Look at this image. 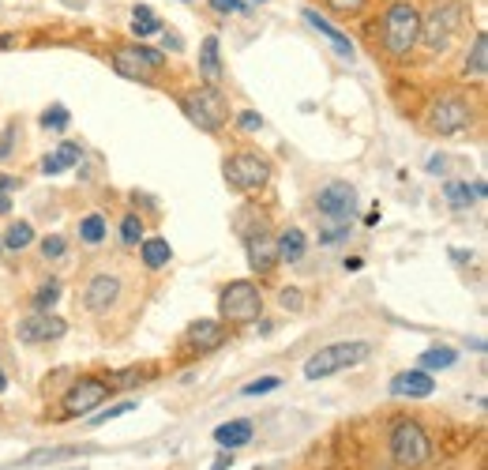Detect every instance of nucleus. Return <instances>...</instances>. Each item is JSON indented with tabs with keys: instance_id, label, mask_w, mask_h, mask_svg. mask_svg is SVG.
<instances>
[{
	"instance_id": "obj_1",
	"label": "nucleus",
	"mask_w": 488,
	"mask_h": 470,
	"mask_svg": "<svg viewBox=\"0 0 488 470\" xmlns=\"http://www.w3.org/2000/svg\"><path fill=\"white\" fill-rule=\"evenodd\" d=\"M372 358V346L365 339H349V342H330L323 350H316L304 361V377L308 380H327L335 373H346V369H357Z\"/></svg>"
},
{
	"instance_id": "obj_22",
	"label": "nucleus",
	"mask_w": 488,
	"mask_h": 470,
	"mask_svg": "<svg viewBox=\"0 0 488 470\" xmlns=\"http://www.w3.org/2000/svg\"><path fill=\"white\" fill-rule=\"evenodd\" d=\"M139 256H143V264L154 271V267H166V264H169L173 249H169L166 237H143V241H139Z\"/></svg>"
},
{
	"instance_id": "obj_21",
	"label": "nucleus",
	"mask_w": 488,
	"mask_h": 470,
	"mask_svg": "<svg viewBox=\"0 0 488 470\" xmlns=\"http://www.w3.org/2000/svg\"><path fill=\"white\" fill-rule=\"evenodd\" d=\"M455 361H458L455 346H432V350H425L417 358V369H425V373H444V369H451Z\"/></svg>"
},
{
	"instance_id": "obj_12",
	"label": "nucleus",
	"mask_w": 488,
	"mask_h": 470,
	"mask_svg": "<svg viewBox=\"0 0 488 470\" xmlns=\"http://www.w3.org/2000/svg\"><path fill=\"white\" fill-rule=\"evenodd\" d=\"M120 302V279L113 275V271H101V275H94L83 290V309L101 316V312H110L113 305Z\"/></svg>"
},
{
	"instance_id": "obj_6",
	"label": "nucleus",
	"mask_w": 488,
	"mask_h": 470,
	"mask_svg": "<svg viewBox=\"0 0 488 470\" xmlns=\"http://www.w3.org/2000/svg\"><path fill=\"white\" fill-rule=\"evenodd\" d=\"M222 177L229 181V188H237V192L252 196V192L267 188V181H271V166H267V158H260V155L241 151V155H234V158H225Z\"/></svg>"
},
{
	"instance_id": "obj_40",
	"label": "nucleus",
	"mask_w": 488,
	"mask_h": 470,
	"mask_svg": "<svg viewBox=\"0 0 488 470\" xmlns=\"http://www.w3.org/2000/svg\"><path fill=\"white\" fill-rule=\"evenodd\" d=\"M19 188V177H8V173H0V192H12Z\"/></svg>"
},
{
	"instance_id": "obj_23",
	"label": "nucleus",
	"mask_w": 488,
	"mask_h": 470,
	"mask_svg": "<svg viewBox=\"0 0 488 470\" xmlns=\"http://www.w3.org/2000/svg\"><path fill=\"white\" fill-rule=\"evenodd\" d=\"M215 440L222 444V448H241V444H248L252 440V422H225V426H218L215 429Z\"/></svg>"
},
{
	"instance_id": "obj_27",
	"label": "nucleus",
	"mask_w": 488,
	"mask_h": 470,
	"mask_svg": "<svg viewBox=\"0 0 488 470\" xmlns=\"http://www.w3.org/2000/svg\"><path fill=\"white\" fill-rule=\"evenodd\" d=\"M0 241H5V249L23 253V249H27V245L34 241V226H31V222H12V230L0 237Z\"/></svg>"
},
{
	"instance_id": "obj_3",
	"label": "nucleus",
	"mask_w": 488,
	"mask_h": 470,
	"mask_svg": "<svg viewBox=\"0 0 488 470\" xmlns=\"http://www.w3.org/2000/svg\"><path fill=\"white\" fill-rule=\"evenodd\" d=\"M181 110H185V117L192 120V125L203 129V132H218L229 120V102H225V94L218 91V83H203V87L188 91L181 98Z\"/></svg>"
},
{
	"instance_id": "obj_8",
	"label": "nucleus",
	"mask_w": 488,
	"mask_h": 470,
	"mask_svg": "<svg viewBox=\"0 0 488 470\" xmlns=\"http://www.w3.org/2000/svg\"><path fill=\"white\" fill-rule=\"evenodd\" d=\"M455 31H462V5L451 0V5L435 8L428 19H421V38L417 42H425L428 53H444L455 38Z\"/></svg>"
},
{
	"instance_id": "obj_10",
	"label": "nucleus",
	"mask_w": 488,
	"mask_h": 470,
	"mask_svg": "<svg viewBox=\"0 0 488 470\" xmlns=\"http://www.w3.org/2000/svg\"><path fill=\"white\" fill-rule=\"evenodd\" d=\"M316 207L323 218H335V222H349V215L357 211V188L349 181H330L320 188L316 196Z\"/></svg>"
},
{
	"instance_id": "obj_36",
	"label": "nucleus",
	"mask_w": 488,
	"mask_h": 470,
	"mask_svg": "<svg viewBox=\"0 0 488 470\" xmlns=\"http://www.w3.org/2000/svg\"><path fill=\"white\" fill-rule=\"evenodd\" d=\"M211 8L222 12V15H241L248 5H244V0H211Z\"/></svg>"
},
{
	"instance_id": "obj_45",
	"label": "nucleus",
	"mask_w": 488,
	"mask_h": 470,
	"mask_svg": "<svg viewBox=\"0 0 488 470\" xmlns=\"http://www.w3.org/2000/svg\"><path fill=\"white\" fill-rule=\"evenodd\" d=\"M0 253H5V241H0Z\"/></svg>"
},
{
	"instance_id": "obj_33",
	"label": "nucleus",
	"mask_w": 488,
	"mask_h": 470,
	"mask_svg": "<svg viewBox=\"0 0 488 470\" xmlns=\"http://www.w3.org/2000/svg\"><path fill=\"white\" fill-rule=\"evenodd\" d=\"M274 388H282V380L278 377H260V380H252V384H244V395H267V391H274Z\"/></svg>"
},
{
	"instance_id": "obj_25",
	"label": "nucleus",
	"mask_w": 488,
	"mask_h": 470,
	"mask_svg": "<svg viewBox=\"0 0 488 470\" xmlns=\"http://www.w3.org/2000/svg\"><path fill=\"white\" fill-rule=\"evenodd\" d=\"M444 192H447V200L455 204V211H466V207L474 204V196H484V185L477 181V185L470 188L466 181H447V188H444Z\"/></svg>"
},
{
	"instance_id": "obj_17",
	"label": "nucleus",
	"mask_w": 488,
	"mask_h": 470,
	"mask_svg": "<svg viewBox=\"0 0 488 470\" xmlns=\"http://www.w3.org/2000/svg\"><path fill=\"white\" fill-rule=\"evenodd\" d=\"M304 23H308V27H312V31H320V34H323L330 45H335V53H339V57H346V61L353 57V42H349V38H346V34L335 27V23H327L320 12L308 8V12H304Z\"/></svg>"
},
{
	"instance_id": "obj_26",
	"label": "nucleus",
	"mask_w": 488,
	"mask_h": 470,
	"mask_svg": "<svg viewBox=\"0 0 488 470\" xmlns=\"http://www.w3.org/2000/svg\"><path fill=\"white\" fill-rule=\"evenodd\" d=\"M158 31H162V19L154 15L150 8L139 5V8L132 12V34H136V38H150V34H158Z\"/></svg>"
},
{
	"instance_id": "obj_7",
	"label": "nucleus",
	"mask_w": 488,
	"mask_h": 470,
	"mask_svg": "<svg viewBox=\"0 0 488 470\" xmlns=\"http://www.w3.org/2000/svg\"><path fill=\"white\" fill-rule=\"evenodd\" d=\"M166 64L162 49H147V45H124L113 53V68L117 76L136 80V83H154V72Z\"/></svg>"
},
{
	"instance_id": "obj_15",
	"label": "nucleus",
	"mask_w": 488,
	"mask_h": 470,
	"mask_svg": "<svg viewBox=\"0 0 488 470\" xmlns=\"http://www.w3.org/2000/svg\"><path fill=\"white\" fill-rule=\"evenodd\" d=\"M432 391H435V380L425 369H406V373L391 380V395H398V399H428Z\"/></svg>"
},
{
	"instance_id": "obj_5",
	"label": "nucleus",
	"mask_w": 488,
	"mask_h": 470,
	"mask_svg": "<svg viewBox=\"0 0 488 470\" xmlns=\"http://www.w3.org/2000/svg\"><path fill=\"white\" fill-rule=\"evenodd\" d=\"M218 312H222V324H252V320L263 316V298L248 279H237L222 290Z\"/></svg>"
},
{
	"instance_id": "obj_43",
	"label": "nucleus",
	"mask_w": 488,
	"mask_h": 470,
	"mask_svg": "<svg viewBox=\"0 0 488 470\" xmlns=\"http://www.w3.org/2000/svg\"><path fill=\"white\" fill-rule=\"evenodd\" d=\"M8 388V377H5V369H0V391H5Z\"/></svg>"
},
{
	"instance_id": "obj_16",
	"label": "nucleus",
	"mask_w": 488,
	"mask_h": 470,
	"mask_svg": "<svg viewBox=\"0 0 488 470\" xmlns=\"http://www.w3.org/2000/svg\"><path fill=\"white\" fill-rule=\"evenodd\" d=\"M244 253H248L252 271L267 275V271H274V264H278V241H274L267 230H260V234H252V237L244 241Z\"/></svg>"
},
{
	"instance_id": "obj_24",
	"label": "nucleus",
	"mask_w": 488,
	"mask_h": 470,
	"mask_svg": "<svg viewBox=\"0 0 488 470\" xmlns=\"http://www.w3.org/2000/svg\"><path fill=\"white\" fill-rule=\"evenodd\" d=\"M484 72H488V34L481 31L474 38V49H470V57H466V76L474 80H484Z\"/></svg>"
},
{
	"instance_id": "obj_2",
	"label": "nucleus",
	"mask_w": 488,
	"mask_h": 470,
	"mask_svg": "<svg viewBox=\"0 0 488 470\" xmlns=\"http://www.w3.org/2000/svg\"><path fill=\"white\" fill-rule=\"evenodd\" d=\"M421 38V12L409 0H395L383 15V49L391 57H409Z\"/></svg>"
},
{
	"instance_id": "obj_39",
	"label": "nucleus",
	"mask_w": 488,
	"mask_h": 470,
	"mask_svg": "<svg viewBox=\"0 0 488 470\" xmlns=\"http://www.w3.org/2000/svg\"><path fill=\"white\" fill-rule=\"evenodd\" d=\"M15 136H19V129H15V125H8L5 139H0V158H12V155H15Z\"/></svg>"
},
{
	"instance_id": "obj_19",
	"label": "nucleus",
	"mask_w": 488,
	"mask_h": 470,
	"mask_svg": "<svg viewBox=\"0 0 488 470\" xmlns=\"http://www.w3.org/2000/svg\"><path fill=\"white\" fill-rule=\"evenodd\" d=\"M80 158H83V147H80V143H61L57 151H49V155L42 158V169H45V173H64V169H72Z\"/></svg>"
},
{
	"instance_id": "obj_37",
	"label": "nucleus",
	"mask_w": 488,
	"mask_h": 470,
	"mask_svg": "<svg viewBox=\"0 0 488 470\" xmlns=\"http://www.w3.org/2000/svg\"><path fill=\"white\" fill-rule=\"evenodd\" d=\"M327 5L335 8V12H342V15H357V12L368 5V0H327Z\"/></svg>"
},
{
	"instance_id": "obj_44",
	"label": "nucleus",
	"mask_w": 488,
	"mask_h": 470,
	"mask_svg": "<svg viewBox=\"0 0 488 470\" xmlns=\"http://www.w3.org/2000/svg\"><path fill=\"white\" fill-rule=\"evenodd\" d=\"M252 5H263V0H252Z\"/></svg>"
},
{
	"instance_id": "obj_4",
	"label": "nucleus",
	"mask_w": 488,
	"mask_h": 470,
	"mask_svg": "<svg viewBox=\"0 0 488 470\" xmlns=\"http://www.w3.org/2000/svg\"><path fill=\"white\" fill-rule=\"evenodd\" d=\"M391 459L398 466H409L417 470L432 459V436L421 429V422H414V417H398V422L391 426Z\"/></svg>"
},
{
	"instance_id": "obj_14",
	"label": "nucleus",
	"mask_w": 488,
	"mask_h": 470,
	"mask_svg": "<svg viewBox=\"0 0 488 470\" xmlns=\"http://www.w3.org/2000/svg\"><path fill=\"white\" fill-rule=\"evenodd\" d=\"M225 324L222 320H196V324L188 328V350L192 354H211V350H218V346L225 342Z\"/></svg>"
},
{
	"instance_id": "obj_20",
	"label": "nucleus",
	"mask_w": 488,
	"mask_h": 470,
	"mask_svg": "<svg viewBox=\"0 0 488 470\" xmlns=\"http://www.w3.org/2000/svg\"><path fill=\"white\" fill-rule=\"evenodd\" d=\"M274 241H278V260H286V264H297L304 256V249H308V241H304V234L297 226L282 230Z\"/></svg>"
},
{
	"instance_id": "obj_42",
	"label": "nucleus",
	"mask_w": 488,
	"mask_h": 470,
	"mask_svg": "<svg viewBox=\"0 0 488 470\" xmlns=\"http://www.w3.org/2000/svg\"><path fill=\"white\" fill-rule=\"evenodd\" d=\"M8 211H12V200H8L5 192H0V215H8Z\"/></svg>"
},
{
	"instance_id": "obj_13",
	"label": "nucleus",
	"mask_w": 488,
	"mask_h": 470,
	"mask_svg": "<svg viewBox=\"0 0 488 470\" xmlns=\"http://www.w3.org/2000/svg\"><path fill=\"white\" fill-rule=\"evenodd\" d=\"M64 331H68V324H64L61 316H53V312H34V316H27V320H19V339L31 342V346H38V342H57Z\"/></svg>"
},
{
	"instance_id": "obj_41",
	"label": "nucleus",
	"mask_w": 488,
	"mask_h": 470,
	"mask_svg": "<svg viewBox=\"0 0 488 470\" xmlns=\"http://www.w3.org/2000/svg\"><path fill=\"white\" fill-rule=\"evenodd\" d=\"M229 463H234V452H222V456L215 459V466H211V470H225Z\"/></svg>"
},
{
	"instance_id": "obj_34",
	"label": "nucleus",
	"mask_w": 488,
	"mask_h": 470,
	"mask_svg": "<svg viewBox=\"0 0 488 470\" xmlns=\"http://www.w3.org/2000/svg\"><path fill=\"white\" fill-rule=\"evenodd\" d=\"M128 410H136V403H132V399H128V403H117V407L101 410V414H94V422H91V426H101V422H110V417H120V414H128Z\"/></svg>"
},
{
	"instance_id": "obj_32",
	"label": "nucleus",
	"mask_w": 488,
	"mask_h": 470,
	"mask_svg": "<svg viewBox=\"0 0 488 470\" xmlns=\"http://www.w3.org/2000/svg\"><path fill=\"white\" fill-rule=\"evenodd\" d=\"M64 249H68V241H64V237H57V234L42 241V256H45V260H61V256H64Z\"/></svg>"
},
{
	"instance_id": "obj_28",
	"label": "nucleus",
	"mask_w": 488,
	"mask_h": 470,
	"mask_svg": "<svg viewBox=\"0 0 488 470\" xmlns=\"http://www.w3.org/2000/svg\"><path fill=\"white\" fill-rule=\"evenodd\" d=\"M80 237L87 245H101V241H106V218H101V215H87L80 222Z\"/></svg>"
},
{
	"instance_id": "obj_29",
	"label": "nucleus",
	"mask_w": 488,
	"mask_h": 470,
	"mask_svg": "<svg viewBox=\"0 0 488 470\" xmlns=\"http://www.w3.org/2000/svg\"><path fill=\"white\" fill-rule=\"evenodd\" d=\"M61 302V283H45V286H38V293H34V312H49Z\"/></svg>"
},
{
	"instance_id": "obj_35",
	"label": "nucleus",
	"mask_w": 488,
	"mask_h": 470,
	"mask_svg": "<svg viewBox=\"0 0 488 470\" xmlns=\"http://www.w3.org/2000/svg\"><path fill=\"white\" fill-rule=\"evenodd\" d=\"M282 309H286V312H301L304 309V293L301 290H282Z\"/></svg>"
},
{
	"instance_id": "obj_38",
	"label": "nucleus",
	"mask_w": 488,
	"mask_h": 470,
	"mask_svg": "<svg viewBox=\"0 0 488 470\" xmlns=\"http://www.w3.org/2000/svg\"><path fill=\"white\" fill-rule=\"evenodd\" d=\"M237 125H241L244 132H260V129H263V117L255 113V110H244V113H241V120H237Z\"/></svg>"
},
{
	"instance_id": "obj_18",
	"label": "nucleus",
	"mask_w": 488,
	"mask_h": 470,
	"mask_svg": "<svg viewBox=\"0 0 488 470\" xmlns=\"http://www.w3.org/2000/svg\"><path fill=\"white\" fill-rule=\"evenodd\" d=\"M199 76L207 83H218L222 80V57H218V38L207 34L199 45Z\"/></svg>"
},
{
	"instance_id": "obj_9",
	"label": "nucleus",
	"mask_w": 488,
	"mask_h": 470,
	"mask_svg": "<svg viewBox=\"0 0 488 470\" xmlns=\"http://www.w3.org/2000/svg\"><path fill=\"white\" fill-rule=\"evenodd\" d=\"M470 125H474V110L455 94L435 98V102L428 106V129L435 136H458V132H466Z\"/></svg>"
},
{
	"instance_id": "obj_11",
	"label": "nucleus",
	"mask_w": 488,
	"mask_h": 470,
	"mask_svg": "<svg viewBox=\"0 0 488 470\" xmlns=\"http://www.w3.org/2000/svg\"><path fill=\"white\" fill-rule=\"evenodd\" d=\"M106 395H110V384H106V380H94V377L75 380V384L64 391V414H68V417L91 414L101 399H106Z\"/></svg>"
},
{
	"instance_id": "obj_30",
	"label": "nucleus",
	"mask_w": 488,
	"mask_h": 470,
	"mask_svg": "<svg viewBox=\"0 0 488 470\" xmlns=\"http://www.w3.org/2000/svg\"><path fill=\"white\" fill-rule=\"evenodd\" d=\"M120 241H124V245H139V241H143V222H139V215H124V222H120Z\"/></svg>"
},
{
	"instance_id": "obj_31",
	"label": "nucleus",
	"mask_w": 488,
	"mask_h": 470,
	"mask_svg": "<svg viewBox=\"0 0 488 470\" xmlns=\"http://www.w3.org/2000/svg\"><path fill=\"white\" fill-rule=\"evenodd\" d=\"M68 120H72V113H68L64 106H49V110L42 113V125H45V129H53V132H64V129H68Z\"/></svg>"
}]
</instances>
